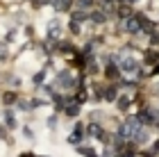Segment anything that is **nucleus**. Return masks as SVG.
I'll use <instances>...</instances> for the list:
<instances>
[{
    "label": "nucleus",
    "mask_w": 159,
    "mask_h": 157,
    "mask_svg": "<svg viewBox=\"0 0 159 157\" xmlns=\"http://www.w3.org/2000/svg\"><path fill=\"white\" fill-rule=\"evenodd\" d=\"M52 84H55L59 91H73V89L77 87V75H75L70 68H61V71H57V73H55Z\"/></svg>",
    "instance_id": "obj_1"
},
{
    "label": "nucleus",
    "mask_w": 159,
    "mask_h": 157,
    "mask_svg": "<svg viewBox=\"0 0 159 157\" xmlns=\"http://www.w3.org/2000/svg\"><path fill=\"white\" fill-rule=\"evenodd\" d=\"M118 66H120V71H123L125 75H132V77H134V73H136V71H139V68L143 66V64H141L139 59H136L134 55H129L127 50H123V59H120V64H118Z\"/></svg>",
    "instance_id": "obj_2"
},
{
    "label": "nucleus",
    "mask_w": 159,
    "mask_h": 157,
    "mask_svg": "<svg viewBox=\"0 0 159 157\" xmlns=\"http://www.w3.org/2000/svg\"><path fill=\"white\" fill-rule=\"evenodd\" d=\"M64 37V25H61V18H50L46 23V39L50 41H61Z\"/></svg>",
    "instance_id": "obj_3"
},
{
    "label": "nucleus",
    "mask_w": 159,
    "mask_h": 157,
    "mask_svg": "<svg viewBox=\"0 0 159 157\" xmlns=\"http://www.w3.org/2000/svg\"><path fill=\"white\" fill-rule=\"evenodd\" d=\"M125 32L129 34V37H134V39L146 34V32H143V27H141V23H139V18H136L134 14H132L129 18H125Z\"/></svg>",
    "instance_id": "obj_4"
},
{
    "label": "nucleus",
    "mask_w": 159,
    "mask_h": 157,
    "mask_svg": "<svg viewBox=\"0 0 159 157\" xmlns=\"http://www.w3.org/2000/svg\"><path fill=\"white\" fill-rule=\"evenodd\" d=\"M120 96V87H118V82H111V84H107L105 87V96H102V100L105 103H116V98Z\"/></svg>",
    "instance_id": "obj_5"
},
{
    "label": "nucleus",
    "mask_w": 159,
    "mask_h": 157,
    "mask_svg": "<svg viewBox=\"0 0 159 157\" xmlns=\"http://www.w3.org/2000/svg\"><path fill=\"white\" fill-rule=\"evenodd\" d=\"M132 100H134V94H132V91H127V94H120V96L116 98V103H114V105H116L118 112H127L129 105H132Z\"/></svg>",
    "instance_id": "obj_6"
},
{
    "label": "nucleus",
    "mask_w": 159,
    "mask_h": 157,
    "mask_svg": "<svg viewBox=\"0 0 159 157\" xmlns=\"http://www.w3.org/2000/svg\"><path fill=\"white\" fill-rule=\"evenodd\" d=\"M2 121H5V125L9 127V132L18 127V121H16V114H14V107H5V109H2Z\"/></svg>",
    "instance_id": "obj_7"
},
{
    "label": "nucleus",
    "mask_w": 159,
    "mask_h": 157,
    "mask_svg": "<svg viewBox=\"0 0 159 157\" xmlns=\"http://www.w3.org/2000/svg\"><path fill=\"white\" fill-rule=\"evenodd\" d=\"M89 21H91L93 25H105L107 21H109V16H107V14L100 9V7H96V9L89 12Z\"/></svg>",
    "instance_id": "obj_8"
},
{
    "label": "nucleus",
    "mask_w": 159,
    "mask_h": 157,
    "mask_svg": "<svg viewBox=\"0 0 159 157\" xmlns=\"http://www.w3.org/2000/svg\"><path fill=\"white\" fill-rule=\"evenodd\" d=\"M105 75H107V80L118 82L120 77H123V71H120L118 64H107V66H105Z\"/></svg>",
    "instance_id": "obj_9"
},
{
    "label": "nucleus",
    "mask_w": 159,
    "mask_h": 157,
    "mask_svg": "<svg viewBox=\"0 0 159 157\" xmlns=\"http://www.w3.org/2000/svg\"><path fill=\"white\" fill-rule=\"evenodd\" d=\"M80 114H82V105H80L75 98H73L66 107H64V116H68V118H77Z\"/></svg>",
    "instance_id": "obj_10"
},
{
    "label": "nucleus",
    "mask_w": 159,
    "mask_h": 157,
    "mask_svg": "<svg viewBox=\"0 0 159 157\" xmlns=\"http://www.w3.org/2000/svg\"><path fill=\"white\" fill-rule=\"evenodd\" d=\"M159 62V50L157 48H148L146 53H143V66H155V64Z\"/></svg>",
    "instance_id": "obj_11"
},
{
    "label": "nucleus",
    "mask_w": 159,
    "mask_h": 157,
    "mask_svg": "<svg viewBox=\"0 0 159 157\" xmlns=\"http://www.w3.org/2000/svg\"><path fill=\"white\" fill-rule=\"evenodd\" d=\"M75 153H77V155H82V157H100L98 150H96L93 146H82V144L75 146Z\"/></svg>",
    "instance_id": "obj_12"
},
{
    "label": "nucleus",
    "mask_w": 159,
    "mask_h": 157,
    "mask_svg": "<svg viewBox=\"0 0 159 157\" xmlns=\"http://www.w3.org/2000/svg\"><path fill=\"white\" fill-rule=\"evenodd\" d=\"M2 82L7 84V87H11V89H18L20 87V77L16 73H5L2 75Z\"/></svg>",
    "instance_id": "obj_13"
},
{
    "label": "nucleus",
    "mask_w": 159,
    "mask_h": 157,
    "mask_svg": "<svg viewBox=\"0 0 159 157\" xmlns=\"http://www.w3.org/2000/svg\"><path fill=\"white\" fill-rule=\"evenodd\" d=\"M134 14L132 5H116V18H129Z\"/></svg>",
    "instance_id": "obj_14"
},
{
    "label": "nucleus",
    "mask_w": 159,
    "mask_h": 157,
    "mask_svg": "<svg viewBox=\"0 0 159 157\" xmlns=\"http://www.w3.org/2000/svg\"><path fill=\"white\" fill-rule=\"evenodd\" d=\"M73 7H75V9L91 12V9H96V0H73Z\"/></svg>",
    "instance_id": "obj_15"
},
{
    "label": "nucleus",
    "mask_w": 159,
    "mask_h": 157,
    "mask_svg": "<svg viewBox=\"0 0 159 157\" xmlns=\"http://www.w3.org/2000/svg\"><path fill=\"white\" fill-rule=\"evenodd\" d=\"M70 18L84 25L86 21H89V12H84V9H75V7H73V12H70Z\"/></svg>",
    "instance_id": "obj_16"
},
{
    "label": "nucleus",
    "mask_w": 159,
    "mask_h": 157,
    "mask_svg": "<svg viewBox=\"0 0 159 157\" xmlns=\"http://www.w3.org/2000/svg\"><path fill=\"white\" fill-rule=\"evenodd\" d=\"M16 100H18V94H14V91H5L2 98H0V103H5V107L16 105Z\"/></svg>",
    "instance_id": "obj_17"
},
{
    "label": "nucleus",
    "mask_w": 159,
    "mask_h": 157,
    "mask_svg": "<svg viewBox=\"0 0 159 157\" xmlns=\"http://www.w3.org/2000/svg\"><path fill=\"white\" fill-rule=\"evenodd\" d=\"M46 77H48V68H41V71H37V73L32 75V84H34V87H39V84L46 82Z\"/></svg>",
    "instance_id": "obj_18"
},
{
    "label": "nucleus",
    "mask_w": 159,
    "mask_h": 157,
    "mask_svg": "<svg viewBox=\"0 0 159 157\" xmlns=\"http://www.w3.org/2000/svg\"><path fill=\"white\" fill-rule=\"evenodd\" d=\"M14 107H16L18 112H34V107H32V100H27V98H25V100H23V98H18Z\"/></svg>",
    "instance_id": "obj_19"
},
{
    "label": "nucleus",
    "mask_w": 159,
    "mask_h": 157,
    "mask_svg": "<svg viewBox=\"0 0 159 157\" xmlns=\"http://www.w3.org/2000/svg\"><path fill=\"white\" fill-rule=\"evenodd\" d=\"M68 32L73 34V37H82V23H77V21L70 18L68 21Z\"/></svg>",
    "instance_id": "obj_20"
},
{
    "label": "nucleus",
    "mask_w": 159,
    "mask_h": 157,
    "mask_svg": "<svg viewBox=\"0 0 159 157\" xmlns=\"http://www.w3.org/2000/svg\"><path fill=\"white\" fill-rule=\"evenodd\" d=\"M66 141H68V144H73V146H80V144L84 141V132H75V130H73V132L68 134Z\"/></svg>",
    "instance_id": "obj_21"
},
{
    "label": "nucleus",
    "mask_w": 159,
    "mask_h": 157,
    "mask_svg": "<svg viewBox=\"0 0 159 157\" xmlns=\"http://www.w3.org/2000/svg\"><path fill=\"white\" fill-rule=\"evenodd\" d=\"M7 59H9V46H7V41H0V62Z\"/></svg>",
    "instance_id": "obj_22"
},
{
    "label": "nucleus",
    "mask_w": 159,
    "mask_h": 157,
    "mask_svg": "<svg viewBox=\"0 0 159 157\" xmlns=\"http://www.w3.org/2000/svg\"><path fill=\"white\" fill-rule=\"evenodd\" d=\"M57 123H59L57 114H52V116H48V127H50V130H57Z\"/></svg>",
    "instance_id": "obj_23"
},
{
    "label": "nucleus",
    "mask_w": 159,
    "mask_h": 157,
    "mask_svg": "<svg viewBox=\"0 0 159 157\" xmlns=\"http://www.w3.org/2000/svg\"><path fill=\"white\" fill-rule=\"evenodd\" d=\"M20 132H23V137H25V139H30V141L34 139V132L30 130V125H23V127H20Z\"/></svg>",
    "instance_id": "obj_24"
},
{
    "label": "nucleus",
    "mask_w": 159,
    "mask_h": 157,
    "mask_svg": "<svg viewBox=\"0 0 159 157\" xmlns=\"http://www.w3.org/2000/svg\"><path fill=\"white\" fill-rule=\"evenodd\" d=\"M7 137H9V127L2 123L0 125V141H7Z\"/></svg>",
    "instance_id": "obj_25"
},
{
    "label": "nucleus",
    "mask_w": 159,
    "mask_h": 157,
    "mask_svg": "<svg viewBox=\"0 0 159 157\" xmlns=\"http://www.w3.org/2000/svg\"><path fill=\"white\" fill-rule=\"evenodd\" d=\"M14 39H16V30L11 27V30H7V32H5V41L9 44V41H14Z\"/></svg>",
    "instance_id": "obj_26"
},
{
    "label": "nucleus",
    "mask_w": 159,
    "mask_h": 157,
    "mask_svg": "<svg viewBox=\"0 0 159 157\" xmlns=\"http://www.w3.org/2000/svg\"><path fill=\"white\" fill-rule=\"evenodd\" d=\"M84 127H86V125L82 123V121H75V125H73V130H75V132H84Z\"/></svg>",
    "instance_id": "obj_27"
},
{
    "label": "nucleus",
    "mask_w": 159,
    "mask_h": 157,
    "mask_svg": "<svg viewBox=\"0 0 159 157\" xmlns=\"http://www.w3.org/2000/svg\"><path fill=\"white\" fill-rule=\"evenodd\" d=\"M150 150L155 153V157L159 155V139H155V141H152V146H150Z\"/></svg>",
    "instance_id": "obj_28"
},
{
    "label": "nucleus",
    "mask_w": 159,
    "mask_h": 157,
    "mask_svg": "<svg viewBox=\"0 0 159 157\" xmlns=\"http://www.w3.org/2000/svg\"><path fill=\"white\" fill-rule=\"evenodd\" d=\"M18 157H39V155H34V153H20Z\"/></svg>",
    "instance_id": "obj_29"
},
{
    "label": "nucleus",
    "mask_w": 159,
    "mask_h": 157,
    "mask_svg": "<svg viewBox=\"0 0 159 157\" xmlns=\"http://www.w3.org/2000/svg\"><path fill=\"white\" fill-rule=\"evenodd\" d=\"M39 157H50V155H39Z\"/></svg>",
    "instance_id": "obj_30"
},
{
    "label": "nucleus",
    "mask_w": 159,
    "mask_h": 157,
    "mask_svg": "<svg viewBox=\"0 0 159 157\" xmlns=\"http://www.w3.org/2000/svg\"><path fill=\"white\" fill-rule=\"evenodd\" d=\"M0 80H2V75H0Z\"/></svg>",
    "instance_id": "obj_31"
},
{
    "label": "nucleus",
    "mask_w": 159,
    "mask_h": 157,
    "mask_svg": "<svg viewBox=\"0 0 159 157\" xmlns=\"http://www.w3.org/2000/svg\"><path fill=\"white\" fill-rule=\"evenodd\" d=\"M0 98H2V94H0Z\"/></svg>",
    "instance_id": "obj_32"
}]
</instances>
